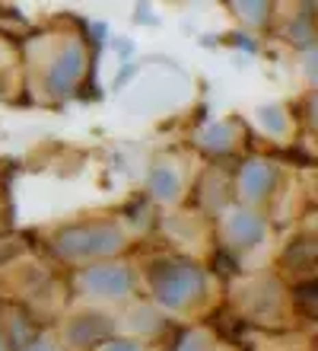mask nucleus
<instances>
[{
  "instance_id": "1",
  "label": "nucleus",
  "mask_w": 318,
  "mask_h": 351,
  "mask_svg": "<svg viewBox=\"0 0 318 351\" xmlns=\"http://www.w3.org/2000/svg\"><path fill=\"white\" fill-rule=\"evenodd\" d=\"M150 285L165 310H182L194 297L204 294L207 281H204V271L191 262H156L150 268Z\"/></svg>"
},
{
  "instance_id": "2",
  "label": "nucleus",
  "mask_w": 318,
  "mask_h": 351,
  "mask_svg": "<svg viewBox=\"0 0 318 351\" xmlns=\"http://www.w3.org/2000/svg\"><path fill=\"white\" fill-rule=\"evenodd\" d=\"M124 250V233L115 223H83L70 230L57 233L55 252L64 259H96V256H109V252Z\"/></svg>"
},
{
  "instance_id": "3",
  "label": "nucleus",
  "mask_w": 318,
  "mask_h": 351,
  "mask_svg": "<svg viewBox=\"0 0 318 351\" xmlns=\"http://www.w3.org/2000/svg\"><path fill=\"white\" fill-rule=\"evenodd\" d=\"M80 291L99 297V300H121L134 291V271L127 265H115V262L90 265L80 271Z\"/></svg>"
},
{
  "instance_id": "4",
  "label": "nucleus",
  "mask_w": 318,
  "mask_h": 351,
  "mask_svg": "<svg viewBox=\"0 0 318 351\" xmlns=\"http://www.w3.org/2000/svg\"><path fill=\"white\" fill-rule=\"evenodd\" d=\"M83 67H86V51H83L80 42H70L55 58V64L48 67V90L55 96H67L83 77Z\"/></svg>"
},
{
  "instance_id": "5",
  "label": "nucleus",
  "mask_w": 318,
  "mask_h": 351,
  "mask_svg": "<svg viewBox=\"0 0 318 351\" xmlns=\"http://www.w3.org/2000/svg\"><path fill=\"white\" fill-rule=\"evenodd\" d=\"M109 332H111V319L105 313H96V310H90V313H77L70 323H67V342L77 345V348H86V345L102 342Z\"/></svg>"
},
{
  "instance_id": "6",
  "label": "nucleus",
  "mask_w": 318,
  "mask_h": 351,
  "mask_svg": "<svg viewBox=\"0 0 318 351\" xmlns=\"http://www.w3.org/2000/svg\"><path fill=\"white\" fill-rule=\"evenodd\" d=\"M264 233H267V223H264L261 214L248 211V208H239V211L229 214L226 237L236 243V246H242V250H248V246H258V243L264 240Z\"/></svg>"
},
{
  "instance_id": "7",
  "label": "nucleus",
  "mask_w": 318,
  "mask_h": 351,
  "mask_svg": "<svg viewBox=\"0 0 318 351\" xmlns=\"http://www.w3.org/2000/svg\"><path fill=\"white\" fill-rule=\"evenodd\" d=\"M277 182V169L271 163H264V160H252L242 167V176H239V189L246 195L248 202H261L264 195L274 189Z\"/></svg>"
},
{
  "instance_id": "8",
  "label": "nucleus",
  "mask_w": 318,
  "mask_h": 351,
  "mask_svg": "<svg viewBox=\"0 0 318 351\" xmlns=\"http://www.w3.org/2000/svg\"><path fill=\"white\" fill-rule=\"evenodd\" d=\"M146 185H150V195H153V198H159V202H175L178 192H182V176H178L175 167H169V163H159V167H153Z\"/></svg>"
},
{
  "instance_id": "9",
  "label": "nucleus",
  "mask_w": 318,
  "mask_h": 351,
  "mask_svg": "<svg viewBox=\"0 0 318 351\" xmlns=\"http://www.w3.org/2000/svg\"><path fill=\"white\" fill-rule=\"evenodd\" d=\"M200 144L207 150L226 154V150L233 147V128H229V125H210V128L200 134Z\"/></svg>"
},
{
  "instance_id": "10",
  "label": "nucleus",
  "mask_w": 318,
  "mask_h": 351,
  "mask_svg": "<svg viewBox=\"0 0 318 351\" xmlns=\"http://www.w3.org/2000/svg\"><path fill=\"white\" fill-rule=\"evenodd\" d=\"M258 121H261L264 131H271V134H283V131H287V115H283V109H277V106H264V109L258 112Z\"/></svg>"
},
{
  "instance_id": "11",
  "label": "nucleus",
  "mask_w": 318,
  "mask_h": 351,
  "mask_svg": "<svg viewBox=\"0 0 318 351\" xmlns=\"http://www.w3.org/2000/svg\"><path fill=\"white\" fill-rule=\"evenodd\" d=\"M178 351H213V345H210L207 335H185L182 345H178Z\"/></svg>"
},
{
  "instance_id": "12",
  "label": "nucleus",
  "mask_w": 318,
  "mask_h": 351,
  "mask_svg": "<svg viewBox=\"0 0 318 351\" xmlns=\"http://www.w3.org/2000/svg\"><path fill=\"white\" fill-rule=\"evenodd\" d=\"M239 13H242L246 19H252V23H261V19L267 16V3H242Z\"/></svg>"
},
{
  "instance_id": "13",
  "label": "nucleus",
  "mask_w": 318,
  "mask_h": 351,
  "mask_svg": "<svg viewBox=\"0 0 318 351\" xmlns=\"http://www.w3.org/2000/svg\"><path fill=\"white\" fill-rule=\"evenodd\" d=\"M102 351H144V348H140V342H131V339H111Z\"/></svg>"
},
{
  "instance_id": "14",
  "label": "nucleus",
  "mask_w": 318,
  "mask_h": 351,
  "mask_svg": "<svg viewBox=\"0 0 318 351\" xmlns=\"http://www.w3.org/2000/svg\"><path fill=\"white\" fill-rule=\"evenodd\" d=\"M134 71H137V64L134 61H124V67H121V74H118V80H115V86H124L131 77H134Z\"/></svg>"
},
{
  "instance_id": "15",
  "label": "nucleus",
  "mask_w": 318,
  "mask_h": 351,
  "mask_svg": "<svg viewBox=\"0 0 318 351\" xmlns=\"http://www.w3.org/2000/svg\"><path fill=\"white\" fill-rule=\"evenodd\" d=\"M26 351H61V348H57V345L51 342V339H36V342L29 345Z\"/></svg>"
},
{
  "instance_id": "16",
  "label": "nucleus",
  "mask_w": 318,
  "mask_h": 351,
  "mask_svg": "<svg viewBox=\"0 0 318 351\" xmlns=\"http://www.w3.org/2000/svg\"><path fill=\"white\" fill-rule=\"evenodd\" d=\"M134 19H137V23H146V26H153V23H156V16L150 13V7H137Z\"/></svg>"
},
{
  "instance_id": "17",
  "label": "nucleus",
  "mask_w": 318,
  "mask_h": 351,
  "mask_svg": "<svg viewBox=\"0 0 318 351\" xmlns=\"http://www.w3.org/2000/svg\"><path fill=\"white\" fill-rule=\"evenodd\" d=\"M233 45H239V48H246V51H254V42H252V38H246V36H242V32H239V36H236V38H233Z\"/></svg>"
},
{
  "instance_id": "18",
  "label": "nucleus",
  "mask_w": 318,
  "mask_h": 351,
  "mask_svg": "<svg viewBox=\"0 0 318 351\" xmlns=\"http://www.w3.org/2000/svg\"><path fill=\"white\" fill-rule=\"evenodd\" d=\"M115 48H118V51H121V58H124V61H127V55H131V48H134V45H131V42H115Z\"/></svg>"
},
{
  "instance_id": "19",
  "label": "nucleus",
  "mask_w": 318,
  "mask_h": 351,
  "mask_svg": "<svg viewBox=\"0 0 318 351\" xmlns=\"http://www.w3.org/2000/svg\"><path fill=\"white\" fill-rule=\"evenodd\" d=\"M0 351H7V342H3V335H0Z\"/></svg>"
}]
</instances>
